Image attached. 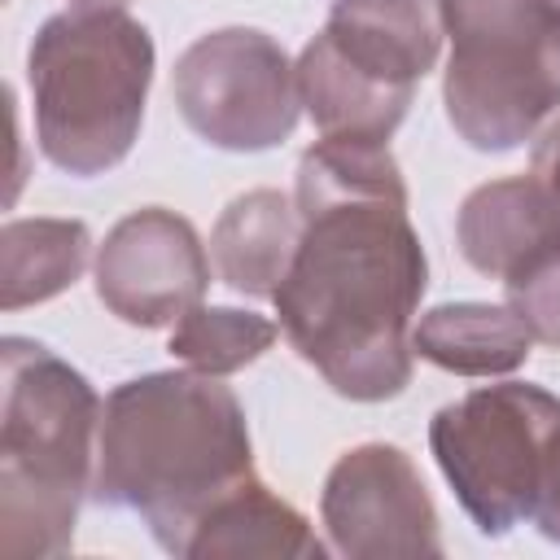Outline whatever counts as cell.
<instances>
[{
    "label": "cell",
    "mask_w": 560,
    "mask_h": 560,
    "mask_svg": "<svg viewBox=\"0 0 560 560\" xmlns=\"http://www.w3.org/2000/svg\"><path fill=\"white\" fill-rule=\"evenodd\" d=\"M293 201L302 241L271 293L280 332L341 398L402 394L429 262L389 144L319 136L298 162Z\"/></svg>",
    "instance_id": "6da1fadb"
},
{
    "label": "cell",
    "mask_w": 560,
    "mask_h": 560,
    "mask_svg": "<svg viewBox=\"0 0 560 560\" xmlns=\"http://www.w3.org/2000/svg\"><path fill=\"white\" fill-rule=\"evenodd\" d=\"M249 477V424L219 376L149 372L105 398L92 490L136 512L162 551L184 556L192 525Z\"/></svg>",
    "instance_id": "7a4b0ae2"
},
{
    "label": "cell",
    "mask_w": 560,
    "mask_h": 560,
    "mask_svg": "<svg viewBox=\"0 0 560 560\" xmlns=\"http://www.w3.org/2000/svg\"><path fill=\"white\" fill-rule=\"evenodd\" d=\"M101 411L92 381L48 346H0V556L44 560L74 542L96 477Z\"/></svg>",
    "instance_id": "3957f363"
},
{
    "label": "cell",
    "mask_w": 560,
    "mask_h": 560,
    "mask_svg": "<svg viewBox=\"0 0 560 560\" xmlns=\"http://www.w3.org/2000/svg\"><path fill=\"white\" fill-rule=\"evenodd\" d=\"M35 140L66 175L118 166L144 122L153 39L127 9H66L26 52Z\"/></svg>",
    "instance_id": "277c9868"
},
{
    "label": "cell",
    "mask_w": 560,
    "mask_h": 560,
    "mask_svg": "<svg viewBox=\"0 0 560 560\" xmlns=\"http://www.w3.org/2000/svg\"><path fill=\"white\" fill-rule=\"evenodd\" d=\"M451 39L442 101L481 153L534 140L560 114V13L551 0H442Z\"/></svg>",
    "instance_id": "5b68a950"
},
{
    "label": "cell",
    "mask_w": 560,
    "mask_h": 560,
    "mask_svg": "<svg viewBox=\"0 0 560 560\" xmlns=\"http://www.w3.org/2000/svg\"><path fill=\"white\" fill-rule=\"evenodd\" d=\"M429 446L459 508L481 534L534 521L560 455V398L529 381H499L446 402L429 424Z\"/></svg>",
    "instance_id": "8992f818"
},
{
    "label": "cell",
    "mask_w": 560,
    "mask_h": 560,
    "mask_svg": "<svg viewBox=\"0 0 560 560\" xmlns=\"http://www.w3.org/2000/svg\"><path fill=\"white\" fill-rule=\"evenodd\" d=\"M171 96L188 131L228 153L276 149L302 118L298 61L254 26H223L192 39L175 61Z\"/></svg>",
    "instance_id": "52a82bcc"
},
{
    "label": "cell",
    "mask_w": 560,
    "mask_h": 560,
    "mask_svg": "<svg viewBox=\"0 0 560 560\" xmlns=\"http://www.w3.org/2000/svg\"><path fill=\"white\" fill-rule=\"evenodd\" d=\"M319 521L332 551L350 560L442 556L438 508L411 455L389 442H363L328 468Z\"/></svg>",
    "instance_id": "ba28073f"
},
{
    "label": "cell",
    "mask_w": 560,
    "mask_h": 560,
    "mask_svg": "<svg viewBox=\"0 0 560 560\" xmlns=\"http://www.w3.org/2000/svg\"><path fill=\"white\" fill-rule=\"evenodd\" d=\"M92 280L105 311L122 324L166 328L201 306L210 254L184 214L144 206L105 232L92 258Z\"/></svg>",
    "instance_id": "9c48e42d"
},
{
    "label": "cell",
    "mask_w": 560,
    "mask_h": 560,
    "mask_svg": "<svg viewBox=\"0 0 560 560\" xmlns=\"http://www.w3.org/2000/svg\"><path fill=\"white\" fill-rule=\"evenodd\" d=\"M319 35L359 74L416 92L442 57V0H332Z\"/></svg>",
    "instance_id": "30bf717a"
},
{
    "label": "cell",
    "mask_w": 560,
    "mask_h": 560,
    "mask_svg": "<svg viewBox=\"0 0 560 560\" xmlns=\"http://www.w3.org/2000/svg\"><path fill=\"white\" fill-rule=\"evenodd\" d=\"M455 241L472 271L516 276L534 254L560 241V206L534 175H508L472 188L455 214Z\"/></svg>",
    "instance_id": "8fae6325"
},
{
    "label": "cell",
    "mask_w": 560,
    "mask_h": 560,
    "mask_svg": "<svg viewBox=\"0 0 560 560\" xmlns=\"http://www.w3.org/2000/svg\"><path fill=\"white\" fill-rule=\"evenodd\" d=\"M302 241V210L280 188L241 192L210 232L214 276L245 298H271Z\"/></svg>",
    "instance_id": "7c38bea8"
},
{
    "label": "cell",
    "mask_w": 560,
    "mask_h": 560,
    "mask_svg": "<svg viewBox=\"0 0 560 560\" xmlns=\"http://www.w3.org/2000/svg\"><path fill=\"white\" fill-rule=\"evenodd\" d=\"M324 551L328 547L315 538L311 521L258 477L228 490L192 525L184 547L192 560H319Z\"/></svg>",
    "instance_id": "4fadbf2b"
},
{
    "label": "cell",
    "mask_w": 560,
    "mask_h": 560,
    "mask_svg": "<svg viewBox=\"0 0 560 560\" xmlns=\"http://www.w3.org/2000/svg\"><path fill=\"white\" fill-rule=\"evenodd\" d=\"M298 96L319 136L341 140H389L407 118L411 88H389L346 66L324 35L298 52Z\"/></svg>",
    "instance_id": "5bb4252c"
},
{
    "label": "cell",
    "mask_w": 560,
    "mask_h": 560,
    "mask_svg": "<svg viewBox=\"0 0 560 560\" xmlns=\"http://www.w3.org/2000/svg\"><path fill=\"white\" fill-rule=\"evenodd\" d=\"M529 328L503 302H446L411 324V350L455 376H508L529 359Z\"/></svg>",
    "instance_id": "9a60e30c"
},
{
    "label": "cell",
    "mask_w": 560,
    "mask_h": 560,
    "mask_svg": "<svg viewBox=\"0 0 560 560\" xmlns=\"http://www.w3.org/2000/svg\"><path fill=\"white\" fill-rule=\"evenodd\" d=\"M92 262V232L79 219H9L0 232V306L22 311L66 293Z\"/></svg>",
    "instance_id": "2e32d148"
},
{
    "label": "cell",
    "mask_w": 560,
    "mask_h": 560,
    "mask_svg": "<svg viewBox=\"0 0 560 560\" xmlns=\"http://www.w3.org/2000/svg\"><path fill=\"white\" fill-rule=\"evenodd\" d=\"M280 324L258 315V311H236V306H192L179 324H171L166 350L206 376H232L245 363L262 359L276 346Z\"/></svg>",
    "instance_id": "e0dca14e"
},
{
    "label": "cell",
    "mask_w": 560,
    "mask_h": 560,
    "mask_svg": "<svg viewBox=\"0 0 560 560\" xmlns=\"http://www.w3.org/2000/svg\"><path fill=\"white\" fill-rule=\"evenodd\" d=\"M503 289H508V306L521 315L529 337L560 350V241H551L516 276H508Z\"/></svg>",
    "instance_id": "ac0fdd59"
},
{
    "label": "cell",
    "mask_w": 560,
    "mask_h": 560,
    "mask_svg": "<svg viewBox=\"0 0 560 560\" xmlns=\"http://www.w3.org/2000/svg\"><path fill=\"white\" fill-rule=\"evenodd\" d=\"M529 175L551 192V201L560 206V114L538 131L534 158H529Z\"/></svg>",
    "instance_id": "d6986e66"
},
{
    "label": "cell",
    "mask_w": 560,
    "mask_h": 560,
    "mask_svg": "<svg viewBox=\"0 0 560 560\" xmlns=\"http://www.w3.org/2000/svg\"><path fill=\"white\" fill-rule=\"evenodd\" d=\"M534 525H538L551 542H560V455H556L551 477H547V490H542V499H538V508H534Z\"/></svg>",
    "instance_id": "ffe728a7"
},
{
    "label": "cell",
    "mask_w": 560,
    "mask_h": 560,
    "mask_svg": "<svg viewBox=\"0 0 560 560\" xmlns=\"http://www.w3.org/2000/svg\"><path fill=\"white\" fill-rule=\"evenodd\" d=\"M127 0H74V9H122Z\"/></svg>",
    "instance_id": "44dd1931"
},
{
    "label": "cell",
    "mask_w": 560,
    "mask_h": 560,
    "mask_svg": "<svg viewBox=\"0 0 560 560\" xmlns=\"http://www.w3.org/2000/svg\"><path fill=\"white\" fill-rule=\"evenodd\" d=\"M551 4H556V13H560V0H551Z\"/></svg>",
    "instance_id": "7402d4cb"
}]
</instances>
